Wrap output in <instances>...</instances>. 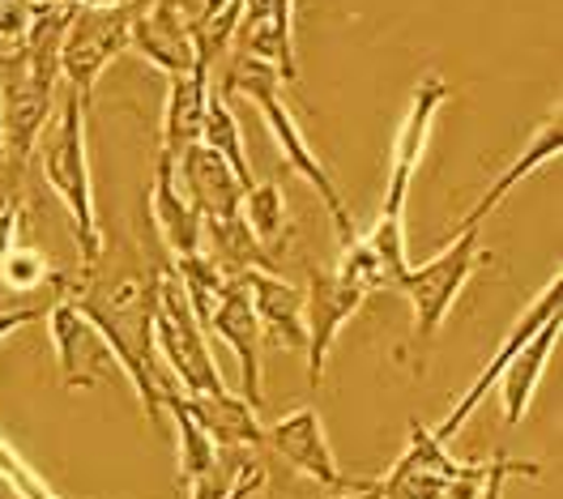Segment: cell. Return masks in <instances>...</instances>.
Wrapping results in <instances>:
<instances>
[{"label":"cell","instance_id":"obj_1","mask_svg":"<svg viewBox=\"0 0 563 499\" xmlns=\"http://www.w3.org/2000/svg\"><path fill=\"white\" fill-rule=\"evenodd\" d=\"M60 299H69L86 321L99 329L107 355L124 367V376L133 380L141 406L150 414L154 428H163V401L167 392H179V385L163 372L158 351H154V312H158V269L141 274H103L99 260L86 265V274L69 282L60 278Z\"/></svg>","mask_w":563,"mask_h":499},{"label":"cell","instance_id":"obj_2","mask_svg":"<svg viewBox=\"0 0 563 499\" xmlns=\"http://www.w3.org/2000/svg\"><path fill=\"white\" fill-rule=\"evenodd\" d=\"M31 158L38 163L47 188L69 210L81 260L95 265L103 256V226L95 210V179H90V154H86V103L73 90L60 99L56 115H47Z\"/></svg>","mask_w":563,"mask_h":499},{"label":"cell","instance_id":"obj_3","mask_svg":"<svg viewBox=\"0 0 563 499\" xmlns=\"http://www.w3.org/2000/svg\"><path fill=\"white\" fill-rule=\"evenodd\" d=\"M227 90H240V95H247V99L261 108V115H265V124H269V133H274V142H278V149H282V163H286L295 176H303L312 188H317V197L324 201V210H329L333 226H338V244H342V248L354 244L363 231L354 226V218H351V210H346V201H342V192H338L333 176L324 171V163L312 154V145H308V137H303L295 111L286 108L278 73L265 69V65H256V60H240V56H235V69H231V77H227Z\"/></svg>","mask_w":563,"mask_h":499},{"label":"cell","instance_id":"obj_4","mask_svg":"<svg viewBox=\"0 0 563 499\" xmlns=\"http://www.w3.org/2000/svg\"><path fill=\"white\" fill-rule=\"evenodd\" d=\"M492 252L483 248L478 231H457L444 248L435 252L431 260L410 265L406 278L397 282V290L410 299L415 308V329H410V351H415V372H422V355L435 342L440 324L449 321L453 303L461 299L465 282L478 274V265H487Z\"/></svg>","mask_w":563,"mask_h":499},{"label":"cell","instance_id":"obj_5","mask_svg":"<svg viewBox=\"0 0 563 499\" xmlns=\"http://www.w3.org/2000/svg\"><path fill=\"white\" fill-rule=\"evenodd\" d=\"M154 351L163 355V363L172 367V380H176L184 397H197V392H222V372L210 355V342H206V329L192 317L188 308V295L179 286L176 269H158V312H154Z\"/></svg>","mask_w":563,"mask_h":499},{"label":"cell","instance_id":"obj_6","mask_svg":"<svg viewBox=\"0 0 563 499\" xmlns=\"http://www.w3.org/2000/svg\"><path fill=\"white\" fill-rule=\"evenodd\" d=\"M133 47V0L120 4H81L73 13L65 43H60V73L69 77L73 95L90 108L95 86L111 60Z\"/></svg>","mask_w":563,"mask_h":499},{"label":"cell","instance_id":"obj_7","mask_svg":"<svg viewBox=\"0 0 563 499\" xmlns=\"http://www.w3.org/2000/svg\"><path fill=\"white\" fill-rule=\"evenodd\" d=\"M444 103H449L444 77H440V73H427L419 86H415L406 120L397 124V137H393V154H388V192H385L380 218L406 222V197H410V184H415V171H419V163H422L431 124H435V115H440Z\"/></svg>","mask_w":563,"mask_h":499},{"label":"cell","instance_id":"obj_8","mask_svg":"<svg viewBox=\"0 0 563 499\" xmlns=\"http://www.w3.org/2000/svg\"><path fill=\"white\" fill-rule=\"evenodd\" d=\"M560 312H563V274H555L551 282H547L542 290H538V295H533V299H529V308L521 312V321L508 329V337H504V342H499V351L487 358V367L474 376V385L461 392V401L453 406V410H449V419H444L440 428L431 431L440 444H453V435H457V431L465 428L470 419H474V410H478V406H483V397L495 389V380L504 376V367H508L512 358L521 355V346H526L529 337H533L542 324L551 321V317H560Z\"/></svg>","mask_w":563,"mask_h":499},{"label":"cell","instance_id":"obj_9","mask_svg":"<svg viewBox=\"0 0 563 499\" xmlns=\"http://www.w3.org/2000/svg\"><path fill=\"white\" fill-rule=\"evenodd\" d=\"M265 444L274 448V457L295 465L308 478H317L320 487H329L333 496L338 491H367L372 487V478H351L346 469H338V457H333V448L324 440L320 414L312 406H299L286 419H278L274 428H265Z\"/></svg>","mask_w":563,"mask_h":499},{"label":"cell","instance_id":"obj_10","mask_svg":"<svg viewBox=\"0 0 563 499\" xmlns=\"http://www.w3.org/2000/svg\"><path fill=\"white\" fill-rule=\"evenodd\" d=\"M363 299H367V290L346 282L338 269H312L308 290H303V329H308V351L303 355H308V385L312 389H320L324 358L333 351L342 324L363 308Z\"/></svg>","mask_w":563,"mask_h":499},{"label":"cell","instance_id":"obj_11","mask_svg":"<svg viewBox=\"0 0 563 499\" xmlns=\"http://www.w3.org/2000/svg\"><path fill=\"white\" fill-rule=\"evenodd\" d=\"M461 469L465 465L449 453V444H440L427 428L410 423L406 453L393 462L385 478L372 483V499H440L449 491V483L461 478Z\"/></svg>","mask_w":563,"mask_h":499},{"label":"cell","instance_id":"obj_12","mask_svg":"<svg viewBox=\"0 0 563 499\" xmlns=\"http://www.w3.org/2000/svg\"><path fill=\"white\" fill-rule=\"evenodd\" d=\"M133 47L167 77H184L201 65L184 0H133Z\"/></svg>","mask_w":563,"mask_h":499},{"label":"cell","instance_id":"obj_13","mask_svg":"<svg viewBox=\"0 0 563 499\" xmlns=\"http://www.w3.org/2000/svg\"><path fill=\"white\" fill-rule=\"evenodd\" d=\"M295 0H244L240 22H235V52L240 60H256L278 73V81H299L295 65V26H290Z\"/></svg>","mask_w":563,"mask_h":499},{"label":"cell","instance_id":"obj_14","mask_svg":"<svg viewBox=\"0 0 563 499\" xmlns=\"http://www.w3.org/2000/svg\"><path fill=\"white\" fill-rule=\"evenodd\" d=\"M179 192L188 197V206L201 214V222H222V218H240L244 210V184L235 171L213 154L210 145H188L176 158Z\"/></svg>","mask_w":563,"mask_h":499},{"label":"cell","instance_id":"obj_15","mask_svg":"<svg viewBox=\"0 0 563 499\" xmlns=\"http://www.w3.org/2000/svg\"><path fill=\"white\" fill-rule=\"evenodd\" d=\"M206 329H213L235 351L240 376H244V401L261 406V324H256V312L247 303V286L240 278H227L218 286Z\"/></svg>","mask_w":563,"mask_h":499},{"label":"cell","instance_id":"obj_16","mask_svg":"<svg viewBox=\"0 0 563 499\" xmlns=\"http://www.w3.org/2000/svg\"><path fill=\"white\" fill-rule=\"evenodd\" d=\"M47 329H52V342H56V358H60V376H65V389H95L103 380V363L107 355L99 329L86 321L69 299H56L52 312H47Z\"/></svg>","mask_w":563,"mask_h":499},{"label":"cell","instance_id":"obj_17","mask_svg":"<svg viewBox=\"0 0 563 499\" xmlns=\"http://www.w3.org/2000/svg\"><path fill=\"white\" fill-rule=\"evenodd\" d=\"M247 286V303L256 312V324L269 329L286 351H308V329H303V290L282 282L278 274L244 269L235 274Z\"/></svg>","mask_w":563,"mask_h":499},{"label":"cell","instance_id":"obj_18","mask_svg":"<svg viewBox=\"0 0 563 499\" xmlns=\"http://www.w3.org/2000/svg\"><path fill=\"white\" fill-rule=\"evenodd\" d=\"M150 210H154V226L163 235L167 252L176 260L188 256H201V214L188 206V197L179 192L176 179V158L158 154V167H154V188H150Z\"/></svg>","mask_w":563,"mask_h":499},{"label":"cell","instance_id":"obj_19","mask_svg":"<svg viewBox=\"0 0 563 499\" xmlns=\"http://www.w3.org/2000/svg\"><path fill=\"white\" fill-rule=\"evenodd\" d=\"M184 410L222 448H265V423H261L256 406L244 401V397H235V392L222 389L184 397Z\"/></svg>","mask_w":563,"mask_h":499},{"label":"cell","instance_id":"obj_20","mask_svg":"<svg viewBox=\"0 0 563 499\" xmlns=\"http://www.w3.org/2000/svg\"><path fill=\"white\" fill-rule=\"evenodd\" d=\"M560 149H563V120H560V108H555V115H547L538 129H533V137H529V145L521 149V158L504 171V176L495 179L492 188L478 197V206L470 210V214L461 218V226L457 231H478L483 226V218H492L508 197H512V188L521 184V179H529L538 167H547L551 158H560Z\"/></svg>","mask_w":563,"mask_h":499},{"label":"cell","instance_id":"obj_21","mask_svg":"<svg viewBox=\"0 0 563 499\" xmlns=\"http://www.w3.org/2000/svg\"><path fill=\"white\" fill-rule=\"evenodd\" d=\"M210 99V65L201 60L184 77H167V111H163V149L167 158H179L188 145L201 142V120Z\"/></svg>","mask_w":563,"mask_h":499},{"label":"cell","instance_id":"obj_22","mask_svg":"<svg viewBox=\"0 0 563 499\" xmlns=\"http://www.w3.org/2000/svg\"><path fill=\"white\" fill-rule=\"evenodd\" d=\"M555 346H560V317H551V321L542 324V329L529 337L526 346H521V355L504 367V376L495 380V385H499L504 423H508V428H517V423L526 419L529 401H533V392H538V380H542L547 358H551V351H555Z\"/></svg>","mask_w":563,"mask_h":499},{"label":"cell","instance_id":"obj_23","mask_svg":"<svg viewBox=\"0 0 563 499\" xmlns=\"http://www.w3.org/2000/svg\"><path fill=\"white\" fill-rule=\"evenodd\" d=\"M201 145H210L213 154L235 171V179L252 188V163H247V149H244V129L235 120V111L227 103V90H210L206 99V120H201Z\"/></svg>","mask_w":563,"mask_h":499},{"label":"cell","instance_id":"obj_24","mask_svg":"<svg viewBox=\"0 0 563 499\" xmlns=\"http://www.w3.org/2000/svg\"><path fill=\"white\" fill-rule=\"evenodd\" d=\"M244 222L252 231V240L265 248V256L278 260L290 240V218H286V197H282V184H252L244 192Z\"/></svg>","mask_w":563,"mask_h":499},{"label":"cell","instance_id":"obj_25","mask_svg":"<svg viewBox=\"0 0 563 499\" xmlns=\"http://www.w3.org/2000/svg\"><path fill=\"white\" fill-rule=\"evenodd\" d=\"M163 414H172V423H176L179 478H184V487H192L197 478H206L213 465H218V444H213L210 435L192 423V414L184 410V397H179V392H167Z\"/></svg>","mask_w":563,"mask_h":499},{"label":"cell","instance_id":"obj_26","mask_svg":"<svg viewBox=\"0 0 563 499\" xmlns=\"http://www.w3.org/2000/svg\"><path fill=\"white\" fill-rule=\"evenodd\" d=\"M26 167H13L0 158V256L18 244V226L26 214V184H22Z\"/></svg>","mask_w":563,"mask_h":499},{"label":"cell","instance_id":"obj_27","mask_svg":"<svg viewBox=\"0 0 563 499\" xmlns=\"http://www.w3.org/2000/svg\"><path fill=\"white\" fill-rule=\"evenodd\" d=\"M0 278L9 282V290H35V286L52 282L56 274L47 269V260L35 248H13L0 256Z\"/></svg>","mask_w":563,"mask_h":499},{"label":"cell","instance_id":"obj_28","mask_svg":"<svg viewBox=\"0 0 563 499\" xmlns=\"http://www.w3.org/2000/svg\"><path fill=\"white\" fill-rule=\"evenodd\" d=\"M0 478L13 487V496L18 499H60L43 478H38L35 469H31V465L18 457V448H13L4 435H0Z\"/></svg>","mask_w":563,"mask_h":499},{"label":"cell","instance_id":"obj_29","mask_svg":"<svg viewBox=\"0 0 563 499\" xmlns=\"http://www.w3.org/2000/svg\"><path fill=\"white\" fill-rule=\"evenodd\" d=\"M517 474H526V478H542V465L538 462H512V457H495L487 465V483H483V496L478 499H504V483L508 478H517Z\"/></svg>","mask_w":563,"mask_h":499},{"label":"cell","instance_id":"obj_30","mask_svg":"<svg viewBox=\"0 0 563 499\" xmlns=\"http://www.w3.org/2000/svg\"><path fill=\"white\" fill-rule=\"evenodd\" d=\"M483 483H487V465H465L461 478H453L449 491L440 499H478L483 496Z\"/></svg>","mask_w":563,"mask_h":499},{"label":"cell","instance_id":"obj_31","mask_svg":"<svg viewBox=\"0 0 563 499\" xmlns=\"http://www.w3.org/2000/svg\"><path fill=\"white\" fill-rule=\"evenodd\" d=\"M256 487H265V465L247 462L244 469H240V478L231 483V491H227L222 499H247L252 491H256Z\"/></svg>","mask_w":563,"mask_h":499},{"label":"cell","instance_id":"obj_32","mask_svg":"<svg viewBox=\"0 0 563 499\" xmlns=\"http://www.w3.org/2000/svg\"><path fill=\"white\" fill-rule=\"evenodd\" d=\"M35 321H43V308H0V342Z\"/></svg>","mask_w":563,"mask_h":499},{"label":"cell","instance_id":"obj_33","mask_svg":"<svg viewBox=\"0 0 563 499\" xmlns=\"http://www.w3.org/2000/svg\"><path fill=\"white\" fill-rule=\"evenodd\" d=\"M329 499H372V487H367V491H338V496H329Z\"/></svg>","mask_w":563,"mask_h":499}]
</instances>
